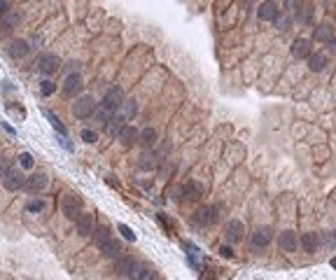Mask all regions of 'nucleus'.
Masks as SVG:
<instances>
[{
  "mask_svg": "<svg viewBox=\"0 0 336 280\" xmlns=\"http://www.w3.org/2000/svg\"><path fill=\"white\" fill-rule=\"evenodd\" d=\"M301 248L306 250V252H318V245H320V238H318V234H304L301 236Z\"/></svg>",
  "mask_w": 336,
  "mask_h": 280,
  "instance_id": "nucleus-25",
  "label": "nucleus"
},
{
  "mask_svg": "<svg viewBox=\"0 0 336 280\" xmlns=\"http://www.w3.org/2000/svg\"><path fill=\"white\" fill-rule=\"evenodd\" d=\"M80 138L84 140V143H89V145H93V143L98 140V133H96V131H91V128H84V131L80 133Z\"/></svg>",
  "mask_w": 336,
  "mask_h": 280,
  "instance_id": "nucleus-33",
  "label": "nucleus"
},
{
  "mask_svg": "<svg viewBox=\"0 0 336 280\" xmlns=\"http://www.w3.org/2000/svg\"><path fill=\"white\" fill-rule=\"evenodd\" d=\"M290 24H292V17H290V14H278V17H275L278 31H290Z\"/></svg>",
  "mask_w": 336,
  "mask_h": 280,
  "instance_id": "nucleus-30",
  "label": "nucleus"
},
{
  "mask_svg": "<svg viewBox=\"0 0 336 280\" xmlns=\"http://www.w3.org/2000/svg\"><path fill=\"white\" fill-rule=\"evenodd\" d=\"M28 52H31V47H28L26 40H14V42L10 44V56H12V59H24Z\"/></svg>",
  "mask_w": 336,
  "mask_h": 280,
  "instance_id": "nucleus-23",
  "label": "nucleus"
},
{
  "mask_svg": "<svg viewBox=\"0 0 336 280\" xmlns=\"http://www.w3.org/2000/svg\"><path fill=\"white\" fill-rule=\"evenodd\" d=\"M138 143H140L142 147H154L157 145V131H154L152 126L142 128L140 133H138Z\"/></svg>",
  "mask_w": 336,
  "mask_h": 280,
  "instance_id": "nucleus-24",
  "label": "nucleus"
},
{
  "mask_svg": "<svg viewBox=\"0 0 336 280\" xmlns=\"http://www.w3.org/2000/svg\"><path fill=\"white\" fill-rule=\"evenodd\" d=\"M19 166H21L24 171H31L33 166H35V161H33V154L31 152H21V154H19Z\"/></svg>",
  "mask_w": 336,
  "mask_h": 280,
  "instance_id": "nucleus-29",
  "label": "nucleus"
},
{
  "mask_svg": "<svg viewBox=\"0 0 336 280\" xmlns=\"http://www.w3.org/2000/svg\"><path fill=\"white\" fill-rule=\"evenodd\" d=\"M44 117H47V119H49V124H52V126H54V128H56V131H59L61 135H66V133H68V131H66V126H63V124H61V119H59V117H56L54 112H49V110H44Z\"/></svg>",
  "mask_w": 336,
  "mask_h": 280,
  "instance_id": "nucleus-28",
  "label": "nucleus"
},
{
  "mask_svg": "<svg viewBox=\"0 0 336 280\" xmlns=\"http://www.w3.org/2000/svg\"><path fill=\"white\" fill-rule=\"evenodd\" d=\"M220 213H222V203H215V206H206L196 213V224L199 226H210L220 219Z\"/></svg>",
  "mask_w": 336,
  "mask_h": 280,
  "instance_id": "nucleus-6",
  "label": "nucleus"
},
{
  "mask_svg": "<svg viewBox=\"0 0 336 280\" xmlns=\"http://www.w3.org/2000/svg\"><path fill=\"white\" fill-rule=\"evenodd\" d=\"M313 40L315 42H334V28H331L329 24H322V26H318L315 31H313Z\"/></svg>",
  "mask_w": 336,
  "mask_h": 280,
  "instance_id": "nucleus-19",
  "label": "nucleus"
},
{
  "mask_svg": "<svg viewBox=\"0 0 336 280\" xmlns=\"http://www.w3.org/2000/svg\"><path fill=\"white\" fill-rule=\"evenodd\" d=\"M308 68H311L313 73H322L324 68H327V56L324 54H311L308 56Z\"/></svg>",
  "mask_w": 336,
  "mask_h": 280,
  "instance_id": "nucleus-27",
  "label": "nucleus"
},
{
  "mask_svg": "<svg viewBox=\"0 0 336 280\" xmlns=\"http://www.w3.org/2000/svg\"><path fill=\"white\" fill-rule=\"evenodd\" d=\"M26 210H28V213H42V210H44V201H40V199H37V201H28Z\"/></svg>",
  "mask_w": 336,
  "mask_h": 280,
  "instance_id": "nucleus-35",
  "label": "nucleus"
},
{
  "mask_svg": "<svg viewBox=\"0 0 336 280\" xmlns=\"http://www.w3.org/2000/svg\"><path fill=\"white\" fill-rule=\"evenodd\" d=\"M224 234H226V238H229V243H238V241H243L245 224L241 222V219H229V222H226Z\"/></svg>",
  "mask_w": 336,
  "mask_h": 280,
  "instance_id": "nucleus-9",
  "label": "nucleus"
},
{
  "mask_svg": "<svg viewBox=\"0 0 336 280\" xmlns=\"http://www.w3.org/2000/svg\"><path fill=\"white\" fill-rule=\"evenodd\" d=\"M282 5L292 12L294 19H299V21H308L306 14H304V0H282Z\"/></svg>",
  "mask_w": 336,
  "mask_h": 280,
  "instance_id": "nucleus-22",
  "label": "nucleus"
},
{
  "mask_svg": "<svg viewBox=\"0 0 336 280\" xmlns=\"http://www.w3.org/2000/svg\"><path fill=\"white\" fill-rule=\"evenodd\" d=\"M75 226H77V234L80 236H91L93 234V215L91 213H82L80 217L75 219Z\"/></svg>",
  "mask_w": 336,
  "mask_h": 280,
  "instance_id": "nucleus-14",
  "label": "nucleus"
},
{
  "mask_svg": "<svg viewBox=\"0 0 336 280\" xmlns=\"http://www.w3.org/2000/svg\"><path fill=\"white\" fill-rule=\"evenodd\" d=\"M61 213L66 215L68 219H77L82 213H84V203H82V199L77 194L68 192V194H63V199H61Z\"/></svg>",
  "mask_w": 336,
  "mask_h": 280,
  "instance_id": "nucleus-2",
  "label": "nucleus"
},
{
  "mask_svg": "<svg viewBox=\"0 0 336 280\" xmlns=\"http://www.w3.org/2000/svg\"><path fill=\"white\" fill-rule=\"evenodd\" d=\"M96 110H98L96 98L93 96H80L73 105V115L77 117V119H86V117H91Z\"/></svg>",
  "mask_w": 336,
  "mask_h": 280,
  "instance_id": "nucleus-3",
  "label": "nucleus"
},
{
  "mask_svg": "<svg viewBox=\"0 0 336 280\" xmlns=\"http://www.w3.org/2000/svg\"><path fill=\"white\" fill-rule=\"evenodd\" d=\"M7 12H10V3H7V0H0V19L5 17Z\"/></svg>",
  "mask_w": 336,
  "mask_h": 280,
  "instance_id": "nucleus-37",
  "label": "nucleus"
},
{
  "mask_svg": "<svg viewBox=\"0 0 336 280\" xmlns=\"http://www.w3.org/2000/svg\"><path fill=\"white\" fill-rule=\"evenodd\" d=\"M93 243L98 245V248H101V252H103L105 248H108V245L112 243V234H110V229H108V226H93Z\"/></svg>",
  "mask_w": 336,
  "mask_h": 280,
  "instance_id": "nucleus-13",
  "label": "nucleus"
},
{
  "mask_svg": "<svg viewBox=\"0 0 336 280\" xmlns=\"http://www.w3.org/2000/svg\"><path fill=\"white\" fill-rule=\"evenodd\" d=\"M24 184H26V177L19 168H7L3 173V187L7 192H19V189H24Z\"/></svg>",
  "mask_w": 336,
  "mask_h": 280,
  "instance_id": "nucleus-5",
  "label": "nucleus"
},
{
  "mask_svg": "<svg viewBox=\"0 0 336 280\" xmlns=\"http://www.w3.org/2000/svg\"><path fill=\"white\" fill-rule=\"evenodd\" d=\"M182 194H184V199H189V201H199V199L206 194V187H203L201 182H196V180H189V182L184 184Z\"/></svg>",
  "mask_w": 336,
  "mask_h": 280,
  "instance_id": "nucleus-17",
  "label": "nucleus"
},
{
  "mask_svg": "<svg viewBox=\"0 0 336 280\" xmlns=\"http://www.w3.org/2000/svg\"><path fill=\"white\" fill-rule=\"evenodd\" d=\"M115 268H117V273L119 275H126V278H131L133 275V268H135V262L131 259L128 255H122L119 259H115Z\"/></svg>",
  "mask_w": 336,
  "mask_h": 280,
  "instance_id": "nucleus-18",
  "label": "nucleus"
},
{
  "mask_svg": "<svg viewBox=\"0 0 336 280\" xmlns=\"http://www.w3.org/2000/svg\"><path fill=\"white\" fill-rule=\"evenodd\" d=\"M324 241L329 245H336V234L334 231H329V234H324Z\"/></svg>",
  "mask_w": 336,
  "mask_h": 280,
  "instance_id": "nucleus-38",
  "label": "nucleus"
},
{
  "mask_svg": "<svg viewBox=\"0 0 336 280\" xmlns=\"http://www.w3.org/2000/svg\"><path fill=\"white\" fill-rule=\"evenodd\" d=\"M37 73H42L44 77H49V75H54L59 68H61V59L56 54H49V52H44V54L37 56Z\"/></svg>",
  "mask_w": 336,
  "mask_h": 280,
  "instance_id": "nucleus-4",
  "label": "nucleus"
},
{
  "mask_svg": "<svg viewBox=\"0 0 336 280\" xmlns=\"http://www.w3.org/2000/svg\"><path fill=\"white\" fill-rule=\"evenodd\" d=\"M40 91H42V96H52V94L56 91V84L52 79H42V82H40Z\"/></svg>",
  "mask_w": 336,
  "mask_h": 280,
  "instance_id": "nucleus-32",
  "label": "nucleus"
},
{
  "mask_svg": "<svg viewBox=\"0 0 336 280\" xmlns=\"http://www.w3.org/2000/svg\"><path fill=\"white\" fill-rule=\"evenodd\" d=\"M278 14H280V10H278V5H275L273 0H264L262 5H259V10H257V17L262 19V21H275Z\"/></svg>",
  "mask_w": 336,
  "mask_h": 280,
  "instance_id": "nucleus-12",
  "label": "nucleus"
},
{
  "mask_svg": "<svg viewBox=\"0 0 336 280\" xmlns=\"http://www.w3.org/2000/svg\"><path fill=\"white\" fill-rule=\"evenodd\" d=\"M47 184H49V177L44 175V173H35V175L26 177L24 189H26V192H31V194H35V192H42V189H47Z\"/></svg>",
  "mask_w": 336,
  "mask_h": 280,
  "instance_id": "nucleus-10",
  "label": "nucleus"
},
{
  "mask_svg": "<svg viewBox=\"0 0 336 280\" xmlns=\"http://www.w3.org/2000/svg\"><path fill=\"white\" fill-rule=\"evenodd\" d=\"M117 229H119V234H122V236L126 238V241H131V243L135 241V234H133V229H131V226H126V224H117Z\"/></svg>",
  "mask_w": 336,
  "mask_h": 280,
  "instance_id": "nucleus-34",
  "label": "nucleus"
},
{
  "mask_svg": "<svg viewBox=\"0 0 336 280\" xmlns=\"http://www.w3.org/2000/svg\"><path fill=\"white\" fill-rule=\"evenodd\" d=\"M133 280H154L157 278V273H154V268L150 266V264H135L133 268V275H131Z\"/></svg>",
  "mask_w": 336,
  "mask_h": 280,
  "instance_id": "nucleus-20",
  "label": "nucleus"
},
{
  "mask_svg": "<svg viewBox=\"0 0 336 280\" xmlns=\"http://www.w3.org/2000/svg\"><path fill=\"white\" fill-rule=\"evenodd\" d=\"M122 115L126 117V119H131V117L138 112V105H135V101H124V105H122Z\"/></svg>",
  "mask_w": 336,
  "mask_h": 280,
  "instance_id": "nucleus-31",
  "label": "nucleus"
},
{
  "mask_svg": "<svg viewBox=\"0 0 336 280\" xmlns=\"http://www.w3.org/2000/svg\"><path fill=\"white\" fill-rule=\"evenodd\" d=\"M271 238H273L271 226H259V229L250 236V243H252V248H255V250H264L266 245L271 243Z\"/></svg>",
  "mask_w": 336,
  "mask_h": 280,
  "instance_id": "nucleus-7",
  "label": "nucleus"
},
{
  "mask_svg": "<svg viewBox=\"0 0 336 280\" xmlns=\"http://www.w3.org/2000/svg\"><path fill=\"white\" fill-rule=\"evenodd\" d=\"M220 255H222V257H226V259H233V250H231V248H226V245H222V248H220Z\"/></svg>",
  "mask_w": 336,
  "mask_h": 280,
  "instance_id": "nucleus-36",
  "label": "nucleus"
},
{
  "mask_svg": "<svg viewBox=\"0 0 336 280\" xmlns=\"http://www.w3.org/2000/svg\"><path fill=\"white\" fill-rule=\"evenodd\" d=\"M126 126V117L122 115V112H117V115H112L108 122H105V133L108 135H119V131Z\"/></svg>",
  "mask_w": 336,
  "mask_h": 280,
  "instance_id": "nucleus-15",
  "label": "nucleus"
},
{
  "mask_svg": "<svg viewBox=\"0 0 336 280\" xmlns=\"http://www.w3.org/2000/svg\"><path fill=\"white\" fill-rule=\"evenodd\" d=\"M292 56L294 59H308V56H311V40L297 37L292 42Z\"/></svg>",
  "mask_w": 336,
  "mask_h": 280,
  "instance_id": "nucleus-16",
  "label": "nucleus"
},
{
  "mask_svg": "<svg viewBox=\"0 0 336 280\" xmlns=\"http://www.w3.org/2000/svg\"><path fill=\"white\" fill-rule=\"evenodd\" d=\"M19 21H21V14L19 12H7L5 17H3V31H0V35H7Z\"/></svg>",
  "mask_w": 336,
  "mask_h": 280,
  "instance_id": "nucleus-26",
  "label": "nucleus"
},
{
  "mask_svg": "<svg viewBox=\"0 0 336 280\" xmlns=\"http://www.w3.org/2000/svg\"><path fill=\"white\" fill-rule=\"evenodd\" d=\"M84 89V82H82V77L77 73H70L66 77V82H63V96H68V98H73V96H77V94Z\"/></svg>",
  "mask_w": 336,
  "mask_h": 280,
  "instance_id": "nucleus-8",
  "label": "nucleus"
},
{
  "mask_svg": "<svg viewBox=\"0 0 336 280\" xmlns=\"http://www.w3.org/2000/svg\"><path fill=\"white\" fill-rule=\"evenodd\" d=\"M122 105H124V89L119 84H115L112 89H108V94H105V98L101 101V108H98L96 112H98V117H101L103 122H108L112 115L119 112Z\"/></svg>",
  "mask_w": 336,
  "mask_h": 280,
  "instance_id": "nucleus-1",
  "label": "nucleus"
},
{
  "mask_svg": "<svg viewBox=\"0 0 336 280\" xmlns=\"http://www.w3.org/2000/svg\"><path fill=\"white\" fill-rule=\"evenodd\" d=\"M331 266H334V268H336V257H334V259H331Z\"/></svg>",
  "mask_w": 336,
  "mask_h": 280,
  "instance_id": "nucleus-39",
  "label": "nucleus"
},
{
  "mask_svg": "<svg viewBox=\"0 0 336 280\" xmlns=\"http://www.w3.org/2000/svg\"><path fill=\"white\" fill-rule=\"evenodd\" d=\"M278 245H280L282 252H294V250L299 248V238H297V234L292 229H287V231H282L278 236Z\"/></svg>",
  "mask_w": 336,
  "mask_h": 280,
  "instance_id": "nucleus-11",
  "label": "nucleus"
},
{
  "mask_svg": "<svg viewBox=\"0 0 336 280\" xmlns=\"http://www.w3.org/2000/svg\"><path fill=\"white\" fill-rule=\"evenodd\" d=\"M138 128H133V126H124L122 131H119V140H122V145L124 147H131V145H135L138 143Z\"/></svg>",
  "mask_w": 336,
  "mask_h": 280,
  "instance_id": "nucleus-21",
  "label": "nucleus"
}]
</instances>
